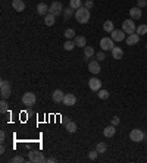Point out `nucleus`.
<instances>
[{
    "mask_svg": "<svg viewBox=\"0 0 147 163\" xmlns=\"http://www.w3.org/2000/svg\"><path fill=\"white\" fill-rule=\"evenodd\" d=\"M75 19L80 22V24H87L90 21V9L81 6L80 9L75 10Z\"/></svg>",
    "mask_w": 147,
    "mask_h": 163,
    "instance_id": "obj_1",
    "label": "nucleus"
},
{
    "mask_svg": "<svg viewBox=\"0 0 147 163\" xmlns=\"http://www.w3.org/2000/svg\"><path fill=\"white\" fill-rule=\"evenodd\" d=\"M28 160L33 163H46L47 162V159L44 157V154L38 151V150H31L30 153H28Z\"/></svg>",
    "mask_w": 147,
    "mask_h": 163,
    "instance_id": "obj_2",
    "label": "nucleus"
},
{
    "mask_svg": "<svg viewBox=\"0 0 147 163\" xmlns=\"http://www.w3.org/2000/svg\"><path fill=\"white\" fill-rule=\"evenodd\" d=\"M10 94H12L10 82H9L8 80H2V81H0V96H2V98L6 100Z\"/></svg>",
    "mask_w": 147,
    "mask_h": 163,
    "instance_id": "obj_3",
    "label": "nucleus"
},
{
    "mask_svg": "<svg viewBox=\"0 0 147 163\" xmlns=\"http://www.w3.org/2000/svg\"><path fill=\"white\" fill-rule=\"evenodd\" d=\"M49 13H52L53 16H59L63 13V6L60 2H53L52 5L49 6Z\"/></svg>",
    "mask_w": 147,
    "mask_h": 163,
    "instance_id": "obj_4",
    "label": "nucleus"
},
{
    "mask_svg": "<svg viewBox=\"0 0 147 163\" xmlns=\"http://www.w3.org/2000/svg\"><path fill=\"white\" fill-rule=\"evenodd\" d=\"M135 30H137V27L134 24V19H127V21H124L122 22V31L125 34H134L135 33Z\"/></svg>",
    "mask_w": 147,
    "mask_h": 163,
    "instance_id": "obj_5",
    "label": "nucleus"
},
{
    "mask_svg": "<svg viewBox=\"0 0 147 163\" xmlns=\"http://www.w3.org/2000/svg\"><path fill=\"white\" fill-rule=\"evenodd\" d=\"M144 137H146V134L141 129H138V128H135V129H132L130 132V140L134 141V143H141L144 140Z\"/></svg>",
    "mask_w": 147,
    "mask_h": 163,
    "instance_id": "obj_6",
    "label": "nucleus"
},
{
    "mask_svg": "<svg viewBox=\"0 0 147 163\" xmlns=\"http://www.w3.org/2000/svg\"><path fill=\"white\" fill-rule=\"evenodd\" d=\"M100 47H102L103 51H112V49L115 47L113 40H112V38H109V37L102 38V41H100Z\"/></svg>",
    "mask_w": 147,
    "mask_h": 163,
    "instance_id": "obj_7",
    "label": "nucleus"
},
{
    "mask_svg": "<svg viewBox=\"0 0 147 163\" xmlns=\"http://www.w3.org/2000/svg\"><path fill=\"white\" fill-rule=\"evenodd\" d=\"M22 105L28 107L34 106L35 105V94L34 93H25L22 96Z\"/></svg>",
    "mask_w": 147,
    "mask_h": 163,
    "instance_id": "obj_8",
    "label": "nucleus"
},
{
    "mask_svg": "<svg viewBox=\"0 0 147 163\" xmlns=\"http://www.w3.org/2000/svg\"><path fill=\"white\" fill-rule=\"evenodd\" d=\"M110 38L113 41H124L125 40V33H124L122 30H113L112 33H110Z\"/></svg>",
    "mask_w": 147,
    "mask_h": 163,
    "instance_id": "obj_9",
    "label": "nucleus"
},
{
    "mask_svg": "<svg viewBox=\"0 0 147 163\" xmlns=\"http://www.w3.org/2000/svg\"><path fill=\"white\" fill-rule=\"evenodd\" d=\"M88 71H90L91 73H94V75H97V73H100V63H99V60H91V62H88Z\"/></svg>",
    "mask_w": 147,
    "mask_h": 163,
    "instance_id": "obj_10",
    "label": "nucleus"
},
{
    "mask_svg": "<svg viewBox=\"0 0 147 163\" xmlns=\"http://www.w3.org/2000/svg\"><path fill=\"white\" fill-rule=\"evenodd\" d=\"M88 87H90L91 91H99L102 88V81L99 78H91L88 81Z\"/></svg>",
    "mask_w": 147,
    "mask_h": 163,
    "instance_id": "obj_11",
    "label": "nucleus"
},
{
    "mask_svg": "<svg viewBox=\"0 0 147 163\" xmlns=\"http://www.w3.org/2000/svg\"><path fill=\"white\" fill-rule=\"evenodd\" d=\"M65 106H75V103H77V97H75V94H65V97H63V101H62Z\"/></svg>",
    "mask_w": 147,
    "mask_h": 163,
    "instance_id": "obj_12",
    "label": "nucleus"
},
{
    "mask_svg": "<svg viewBox=\"0 0 147 163\" xmlns=\"http://www.w3.org/2000/svg\"><path fill=\"white\" fill-rule=\"evenodd\" d=\"M63 97H65V94H63L62 90H55L53 94H52V100H53L55 103H62V101H63Z\"/></svg>",
    "mask_w": 147,
    "mask_h": 163,
    "instance_id": "obj_13",
    "label": "nucleus"
},
{
    "mask_svg": "<svg viewBox=\"0 0 147 163\" xmlns=\"http://www.w3.org/2000/svg\"><path fill=\"white\" fill-rule=\"evenodd\" d=\"M138 41H140V35L137 33L127 35V44L128 46H135V44H138Z\"/></svg>",
    "mask_w": 147,
    "mask_h": 163,
    "instance_id": "obj_14",
    "label": "nucleus"
},
{
    "mask_svg": "<svg viewBox=\"0 0 147 163\" xmlns=\"http://www.w3.org/2000/svg\"><path fill=\"white\" fill-rule=\"evenodd\" d=\"M37 13L41 15V16L49 15V6H47L46 3H38V6H37Z\"/></svg>",
    "mask_w": 147,
    "mask_h": 163,
    "instance_id": "obj_15",
    "label": "nucleus"
},
{
    "mask_svg": "<svg viewBox=\"0 0 147 163\" xmlns=\"http://www.w3.org/2000/svg\"><path fill=\"white\" fill-rule=\"evenodd\" d=\"M115 134H116V126H115V125L106 126V128L103 129V135H105L106 138H110V137H113Z\"/></svg>",
    "mask_w": 147,
    "mask_h": 163,
    "instance_id": "obj_16",
    "label": "nucleus"
},
{
    "mask_svg": "<svg viewBox=\"0 0 147 163\" xmlns=\"http://www.w3.org/2000/svg\"><path fill=\"white\" fill-rule=\"evenodd\" d=\"M12 8L15 9L16 12H24V9H25L24 0H13L12 2Z\"/></svg>",
    "mask_w": 147,
    "mask_h": 163,
    "instance_id": "obj_17",
    "label": "nucleus"
},
{
    "mask_svg": "<svg viewBox=\"0 0 147 163\" xmlns=\"http://www.w3.org/2000/svg\"><path fill=\"white\" fill-rule=\"evenodd\" d=\"M110 53H112V57L116 59V60H119V59H122L124 57V50L121 49V47H113Z\"/></svg>",
    "mask_w": 147,
    "mask_h": 163,
    "instance_id": "obj_18",
    "label": "nucleus"
},
{
    "mask_svg": "<svg viewBox=\"0 0 147 163\" xmlns=\"http://www.w3.org/2000/svg\"><path fill=\"white\" fill-rule=\"evenodd\" d=\"M130 16H131V19H140L141 18V8H132V9H130Z\"/></svg>",
    "mask_w": 147,
    "mask_h": 163,
    "instance_id": "obj_19",
    "label": "nucleus"
},
{
    "mask_svg": "<svg viewBox=\"0 0 147 163\" xmlns=\"http://www.w3.org/2000/svg\"><path fill=\"white\" fill-rule=\"evenodd\" d=\"M94 55H96V53H94V49H93L91 46H85V47H84V59H85V60L91 59Z\"/></svg>",
    "mask_w": 147,
    "mask_h": 163,
    "instance_id": "obj_20",
    "label": "nucleus"
},
{
    "mask_svg": "<svg viewBox=\"0 0 147 163\" xmlns=\"http://www.w3.org/2000/svg\"><path fill=\"white\" fill-rule=\"evenodd\" d=\"M74 41H75V46H77V47H85V46H87V40H85V37H82V35H77V37L74 38Z\"/></svg>",
    "mask_w": 147,
    "mask_h": 163,
    "instance_id": "obj_21",
    "label": "nucleus"
},
{
    "mask_svg": "<svg viewBox=\"0 0 147 163\" xmlns=\"http://www.w3.org/2000/svg\"><path fill=\"white\" fill-rule=\"evenodd\" d=\"M63 18L65 19H71L72 16H75V9H72V8H66V9H63Z\"/></svg>",
    "mask_w": 147,
    "mask_h": 163,
    "instance_id": "obj_22",
    "label": "nucleus"
},
{
    "mask_svg": "<svg viewBox=\"0 0 147 163\" xmlns=\"http://www.w3.org/2000/svg\"><path fill=\"white\" fill-rule=\"evenodd\" d=\"M82 6V0H69V8L72 9H80Z\"/></svg>",
    "mask_w": 147,
    "mask_h": 163,
    "instance_id": "obj_23",
    "label": "nucleus"
},
{
    "mask_svg": "<svg viewBox=\"0 0 147 163\" xmlns=\"http://www.w3.org/2000/svg\"><path fill=\"white\" fill-rule=\"evenodd\" d=\"M77 47L75 46V41H72V40H66V43L63 44V49L66 50V51H71V50H74Z\"/></svg>",
    "mask_w": 147,
    "mask_h": 163,
    "instance_id": "obj_24",
    "label": "nucleus"
},
{
    "mask_svg": "<svg viewBox=\"0 0 147 163\" xmlns=\"http://www.w3.org/2000/svg\"><path fill=\"white\" fill-rule=\"evenodd\" d=\"M55 18H56V16H53L52 13L46 15V16H44V24L47 25V27H52V25L55 24Z\"/></svg>",
    "mask_w": 147,
    "mask_h": 163,
    "instance_id": "obj_25",
    "label": "nucleus"
},
{
    "mask_svg": "<svg viewBox=\"0 0 147 163\" xmlns=\"http://www.w3.org/2000/svg\"><path fill=\"white\" fill-rule=\"evenodd\" d=\"M103 30H105L106 33H112V31L115 30L113 22H112V21H106V22L103 24Z\"/></svg>",
    "mask_w": 147,
    "mask_h": 163,
    "instance_id": "obj_26",
    "label": "nucleus"
},
{
    "mask_svg": "<svg viewBox=\"0 0 147 163\" xmlns=\"http://www.w3.org/2000/svg\"><path fill=\"white\" fill-rule=\"evenodd\" d=\"M135 33L138 34V35H144V34H147V25L146 24H141L137 27V30H135Z\"/></svg>",
    "mask_w": 147,
    "mask_h": 163,
    "instance_id": "obj_27",
    "label": "nucleus"
},
{
    "mask_svg": "<svg viewBox=\"0 0 147 163\" xmlns=\"http://www.w3.org/2000/svg\"><path fill=\"white\" fill-rule=\"evenodd\" d=\"M97 96H99V98H102V100H107V98H109V91L100 88V90L97 91Z\"/></svg>",
    "mask_w": 147,
    "mask_h": 163,
    "instance_id": "obj_28",
    "label": "nucleus"
},
{
    "mask_svg": "<svg viewBox=\"0 0 147 163\" xmlns=\"http://www.w3.org/2000/svg\"><path fill=\"white\" fill-rule=\"evenodd\" d=\"M66 129H68L69 134H74V132L77 131V123L75 122H68L66 123Z\"/></svg>",
    "mask_w": 147,
    "mask_h": 163,
    "instance_id": "obj_29",
    "label": "nucleus"
},
{
    "mask_svg": "<svg viewBox=\"0 0 147 163\" xmlns=\"http://www.w3.org/2000/svg\"><path fill=\"white\" fill-rule=\"evenodd\" d=\"M65 37H66V40H72V38H75L77 35H75V31H74L72 28H69V30L65 31Z\"/></svg>",
    "mask_w": 147,
    "mask_h": 163,
    "instance_id": "obj_30",
    "label": "nucleus"
},
{
    "mask_svg": "<svg viewBox=\"0 0 147 163\" xmlns=\"http://www.w3.org/2000/svg\"><path fill=\"white\" fill-rule=\"evenodd\" d=\"M6 112H8V103H6L5 98H2V101H0V113H6Z\"/></svg>",
    "mask_w": 147,
    "mask_h": 163,
    "instance_id": "obj_31",
    "label": "nucleus"
},
{
    "mask_svg": "<svg viewBox=\"0 0 147 163\" xmlns=\"http://www.w3.org/2000/svg\"><path fill=\"white\" fill-rule=\"evenodd\" d=\"M106 144H105V143H99L97 146H96V150H97L99 151V154H100V153H105V151H106Z\"/></svg>",
    "mask_w": 147,
    "mask_h": 163,
    "instance_id": "obj_32",
    "label": "nucleus"
},
{
    "mask_svg": "<svg viewBox=\"0 0 147 163\" xmlns=\"http://www.w3.org/2000/svg\"><path fill=\"white\" fill-rule=\"evenodd\" d=\"M24 160H25V159L22 157V156H15V157H13L10 162H12V163H22Z\"/></svg>",
    "mask_w": 147,
    "mask_h": 163,
    "instance_id": "obj_33",
    "label": "nucleus"
},
{
    "mask_svg": "<svg viewBox=\"0 0 147 163\" xmlns=\"http://www.w3.org/2000/svg\"><path fill=\"white\" fill-rule=\"evenodd\" d=\"M96 59H97L99 62H102V60H105V59H106L105 53H103V50H102V51H99L97 55H96Z\"/></svg>",
    "mask_w": 147,
    "mask_h": 163,
    "instance_id": "obj_34",
    "label": "nucleus"
},
{
    "mask_svg": "<svg viewBox=\"0 0 147 163\" xmlns=\"http://www.w3.org/2000/svg\"><path fill=\"white\" fill-rule=\"evenodd\" d=\"M97 154H99L97 150H94V151H90V153H88V157H90V160H96V159H97Z\"/></svg>",
    "mask_w": 147,
    "mask_h": 163,
    "instance_id": "obj_35",
    "label": "nucleus"
},
{
    "mask_svg": "<svg viewBox=\"0 0 147 163\" xmlns=\"http://www.w3.org/2000/svg\"><path fill=\"white\" fill-rule=\"evenodd\" d=\"M93 5H94L93 0H85V2H84V8H87V9H91L93 8Z\"/></svg>",
    "mask_w": 147,
    "mask_h": 163,
    "instance_id": "obj_36",
    "label": "nucleus"
},
{
    "mask_svg": "<svg viewBox=\"0 0 147 163\" xmlns=\"http://www.w3.org/2000/svg\"><path fill=\"white\" fill-rule=\"evenodd\" d=\"M147 0H138V8H146Z\"/></svg>",
    "mask_w": 147,
    "mask_h": 163,
    "instance_id": "obj_37",
    "label": "nucleus"
},
{
    "mask_svg": "<svg viewBox=\"0 0 147 163\" xmlns=\"http://www.w3.org/2000/svg\"><path fill=\"white\" fill-rule=\"evenodd\" d=\"M112 125H115V126H118V125H119V118H118V116L112 118Z\"/></svg>",
    "mask_w": 147,
    "mask_h": 163,
    "instance_id": "obj_38",
    "label": "nucleus"
},
{
    "mask_svg": "<svg viewBox=\"0 0 147 163\" xmlns=\"http://www.w3.org/2000/svg\"><path fill=\"white\" fill-rule=\"evenodd\" d=\"M5 138H6V132L2 129V131H0V141L3 143V141H5Z\"/></svg>",
    "mask_w": 147,
    "mask_h": 163,
    "instance_id": "obj_39",
    "label": "nucleus"
},
{
    "mask_svg": "<svg viewBox=\"0 0 147 163\" xmlns=\"http://www.w3.org/2000/svg\"><path fill=\"white\" fill-rule=\"evenodd\" d=\"M47 162H49V163H55V162H56V159H55V157H50V159H47Z\"/></svg>",
    "mask_w": 147,
    "mask_h": 163,
    "instance_id": "obj_40",
    "label": "nucleus"
},
{
    "mask_svg": "<svg viewBox=\"0 0 147 163\" xmlns=\"http://www.w3.org/2000/svg\"><path fill=\"white\" fill-rule=\"evenodd\" d=\"M5 153V146H3V143H2V147H0V154H3Z\"/></svg>",
    "mask_w": 147,
    "mask_h": 163,
    "instance_id": "obj_41",
    "label": "nucleus"
},
{
    "mask_svg": "<svg viewBox=\"0 0 147 163\" xmlns=\"http://www.w3.org/2000/svg\"><path fill=\"white\" fill-rule=\"evenodd\" d=\"M146 49H147V43H146Z\"/></svg>",
    "mask_w": 147,
    "mask_h": 163,
    "instance_id": "obj_42",
    "label": "nucleus"
}]
</instances>
